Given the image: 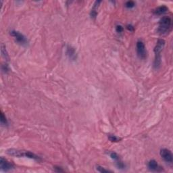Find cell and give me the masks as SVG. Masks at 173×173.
Wrapping results in <instances>:
<instances>
[{"mask_svg": "<svg viewBox=\"0 0 173 173\" xmlns=\"http://www.w3.org/2000/svg\"><path fill=\"white\" fill-rule=\"evenodd\" d=\"M172 28V19L169 16H164L159 21V26L157 32L160 35H163L168 33Z\"/></svg>", "mask_w": 173, "mask_h": 173, "instance_id": "1", "label": "cell"}, {"mask_svg": "<svg viewBox=\"0 0 173 173\" xmlns=\"http://www.w3.org/2000/svg\"><path fill=\"white\" fill-rule=\"evenodd\" d=\"M7 154L14 157H26L28 158L35 160H40V158L35 153L28 151H24V150H18L16 149H9L7 151Z\"/></svg>", "mask_w": 173, "mask_h": 173, "instance_id": "2", "label": "cell"}, {"mask_svg": "<svg viewBox=\"0 0 173 173\" xmlns=\"http://www.w3.org/2000/svg\"><path fill=\"white\" fill-rule=\"evenodd\" d=\"M165 46V41L164 39H159L155 45L154 48V53H155V60L153 66L155 69L160 68L161 64V52L163 50Z\"/></svg>", "mask_w": 173, "mask_h": 173, "instance_id": "3", "label": "cell"}, {"mask_svg": "<svg viewBox=\"0 0 173 173\" xmlns=\"http://www.w3.org/2000/svg\"><path fill=\"white\" fill-rule=\"evenodd\" d=\"M137 53L139 58L141 59H145L147 57V51H146L145 46L144 43L142 41H138L137 42Z\"/></svg>", "mask_w": 173, "mask_h": 173, "instance_id": "4", "label": "cell"}, {"mask_svg": "<svg viewBox=\"0 0 173 173\" xmlns=\"http://www.w3.org/2000/svg\"><path fill=\"white\" fill-rule=\"evenodd\" d=\"M10 35L15 38V39L16 40V41L20 44L22 45H27L28 41L26 39V38L24 35H22V33H20V32L16 31V30H12V31H10Z\"/></svg>", "mask_w": 173, "mask_h": 173, "instance_id": "5", "label": "cell"}, {"mask_svg": "<svg viewBox=\"0 0 173 173\" xmlns=\"http://www.w3.org/2000/svg\"><path fill=\"white\" fill-rule=\"evenodd\" d=\"M160 155L162 158V159L167 163L171 164L173 161V156L172 152L170 151V150L168 149H162L160 150Z\"/></svg>", "mask_w": 173, "mask_h": 173, "instance_id": "6", "label": "cell"}, {"mask_svg": "<svg viewBox=\"0 0 173 173\" xmlns=\"http://www.w3.org/2000/svg\"><path fill=\"white\" fill-rule=\"evenodd\" d=\"M0 167H1V170L4 171V172H8V171L13 169L14 166L12 163L7 161L6 159L1 157V160H0Z\"/></svg>", "mask_w": 173, "mask_h": 173, "instance_id": "7", "label": "cell"}, {"mask_svg": "<svg viewBox=\"0 0 173 173\" xmlns=\"http://www.w3.org/2000/svg\"><path fill=\"white\" fill-rule=\"evenodd\" d=\"M148 168L153 172H160L162 170V168L159 166L158 162L154 160H151L148 163Z\"/></svg>", "mask_w": 173, "mask_h": 173, "instance_id": "8", "label": "cell"}, {"mask_svg": "<svg viewBox=\"0 0 173 173\" xmlns=\"http://www.w3.org/2000/svg\"><path fill=\"white\" fill-rule=\"evenodd\" d=\"M66 54L71 60H75L77 59V53L75 49L69 45L66 48Z\"/></svg>", "mask_w": 173, "mask_h": 173, "instance_id": "9", "label": "cell"}, {"mask_svg": "<svg viewBox=\"0 0 173 173\" xmlns=\"http://www.w3.org/2000/svg\"><path fill=\"white\" fill-rule=\"evenodd\" d=\"M168 7H167L166 5H161V6L158 7L157 8H155L154 10H153V13L156 15H162L165 14V13L168 12Z\"/></svg>", "mask_w": 173, "mask_h": 173, "instance_id": "10", "label": "cell"}, {"mask_svg": "<svg viewBox=\"0 0 173 173\" xmlns=\"http://www.w3.org/2000/svg\"><path fill=\"white\" fill-rule=\"evenodd\" d=\"M101 3V1H96V2H95L94 6H93L92 7V9H91V13H90V15H91V17L92 18H96L97 15H98V8L99 7V5H100V3Z\"/></svg>", "mask_w": 173, "mask_h": 173, "instance_id": "11", "label": "cell"}, {"mask_svg": "<svg viewBox=\"0 0 173 173\" xmlns=\"http://www.w3.org/2000/svg\"><path fill=\"white\" fill-rule=\"evenodd\" d=\"M1 54H2V56H3L6 60H9V56L8 54H7L6 49H5V47L3 45V44L1 45Z\"/></svg>", "mask_w": 173, "mask_h": 173, "instance_id": "12", "label": "cell"}, {"mask_svg": "<svg viewBox=\"0 0 173 173\" xmlns=\"http://www.w3.org/2000/svg\"><path fill=\"white\" fill-rule=\"evenodd\" d=\"M108 139H109V140L112 142H118L122 139L121 138L118 137L113 135H110L108 136Z\"/></svg>", "mask_w": 173, "mask_h": 173, "instance_id": "13", "label": "cell"}, {"mask_svg": "<svg viewBox=\"0 0 173 173\" xmlns=\"http://www.w3.org/2000/svg\"><path fill=\"white\" fill-rule=\"evenodd\" d=\"M96 170L100 172H112V171L107 170V169H106L105 168H104V167H102L101 166H99V165H98V166H96Z\"/></svg>", "mask_w": 173, "mask_h": 173, "instance_id": "14", "label": "cell"}, {"mask_svg": "<svg viewBox=\"0 0 173 173\" xmlns=\"http://www.w3.org/2000/svg\"><path fill=\"white\" fill-rule=\"evenodd\" d=\"M110 157H111V158L114 160L116 162L120 160V158L118 156V155L116 153H115V152H111V153H110Z\"/></svg>", "mask_w": 173, "mask_h": 173, "instance_id": "15", "label": "cell"}, {"mask_svg": "<svg viewBox=\"0 0 173 173\" xmlns=\"http://www.w3.org/2000/svg\"><path fill=\"white\" fill-rule=\"evenodd\" d=\"M1 125H7V119L4 116V114H3V113L2 112H1Z\"/></svg>", "mask_w": 173, "mask_h": 173, "instance_id": "16", "label": "cell"}, {"mask_svg": "<svg viewBox=\"0 0 173 173\" xmlns=\"http://www.w3.org/2000/svg\"><path fill=\"white\" fill-rule=\"evenodd\" d=\"M135 3L133 1H128L125 3V6L127 8H132V7H135Z\"/></svg>", "mask_w": 173, "mask_h": 173, "instance_id": "17", "label": "cell"}, {"mask_svg": "<svg viewBox=\"0 0 173 173\" xmlns=\"http://www.w3.org/2000/svg\"><path fill=\"white\" fill-rule=\"evenodd\" d=\"M116 30L117 33H123V30H124V28L121 25H117L116 26Z\"/></svg>", "mask_w": 173, "mask_h": 173, "instance_id": "18", "label": "cell"}, {"mask_svg": "<svg viewBox=\"0 0 173 173\" xmlns=\"http://www.w3.org/2000/svg\"><path fill=\"white\" fill-rule=\"evenodd\" d=\"M127 28L129 30H130V31H133L134 30V27L132 25H130V24H129V25L127 26Z\"/></svg>", "mask_w": 173, "mask_h": 173, "instance_id": "19", "label": "cell"}, {"mask_svg": "<svg viewBox=\"0 0 173 173\" xmlns=\"http://www.w3.org/2000/svg\"><path fill=\"white\" fill-rule=\"evenodd\" d=\"M57 168H58V170H56L57 172H63V170H62V169H61L60 168V167H56Z\"/></svg>", "mask_w": 173, "mask_h": 173, "instance_id": "20", "label": "cell"}]
</instances>
